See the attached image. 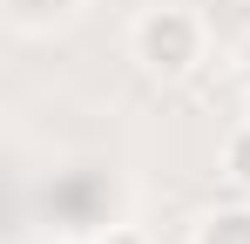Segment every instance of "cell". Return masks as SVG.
Instances as JSON below:
<instances>
[{
	"label": "cell",
	"instance_id": "2",
	"mask_svg": "<svg viewBox=\"0 0 250 244\" xmlns=\"http://www.w3.org/2000/svg\"><path fill=\"white\" fill-rule=\"evenodd\" d=\"M196 244H250V203H230V210H209Z\"/></svg>",
	"mask_w": 250,
	"mask_h": 244
},
{
	"label": "cell",
	"instance_id": "1",
	"mask_svg": "<svg viewBox=\"0 0 250 244\" xmlns=\"http://www.w3.org/2000/svg\"><path fill=\"white\" fill-rule=\"evenodd\" d=\"M135 61L149 68V75H189L196 61H203V21L189 14V7H149L142 21H135Z\"/></svg>",
	"mask_w": 250,
	"mask_h": 244
},
{
	"label": "cell",
	"instance_id": "6",
	"mask_svg": "<svg viewBox=\"0 0 250 244\" xmlns=\"http://www.w3.org/2000/svg\"><path fill=\"white\" fill-rule=\"evenodd\" d=\"M237 61H244V75H250V34H244V54H237Z\"/></svg>",
	"mask_w": 250,
	"mask_h": 244
},
{
	"label": "cell",
	"instance_id": "5",
	"mask_svg": "<svg viewBox=\"0 0 250 244\" xmlns=\"http://www.w3.org/2000/svg\"><path fill=\"white\" fill-rule=\"evenodd\" d=\"M14 14H47V7H68V0H7Z\"/></svg>",
	"mask_w": 250,
	"mask_h": 244
},
{
	"label": "cell",
	"instance_id": "4",
	"mask_svg": "<svg viewBox=\"0 0 250 244\" xmlns=\"http://www.w3.org/2000/svg\"><path fill=\"white\" fill-rule=\"evenodd\" d=\"M95 244H156V238H149V231H135V224H108Z\"/></svg>",
	"mask_w": 250,
	"mask_h": 244
},
{
	"label": "cell",
	"instance_id": "3",
	"mask_svg": "<svg viewBox=\"0 0 250 244\" xmlns=\"http://www.w3.org/2000/svg\"><path fill=\"white\" fill-rule=\"evenodd\" d=\"M223 170H230V176H237V183L250 190V122L237 129V136H230V143H223Z\"/></svg>",
	"mask_w": 250,
	"mask_h": 244
}]
</instances>
